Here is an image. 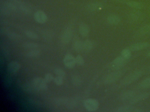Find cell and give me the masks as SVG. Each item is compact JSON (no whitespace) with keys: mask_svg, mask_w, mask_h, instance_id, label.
I'll use <instances>...</instances> for the list:
<instances>
[{"mask_svg":"<svg viewBox=\"0 0 150 112\" xmlns=\"http://www.w3.org/2000/svg\"><path fill=\"white\" fill-rule=\"evenodd\" d=\"M79 31L81 36L84 37L87 36L89 33V28L87 24L82 23L80 24Z\"/></svg>","mask_w":150,"mask_h":112,"instance_id":"e0dca14e","label":"cell"},{"mask_svg":"<svg viewBox=\"0 0 150 112\" xmlns=\"http://www.w3.org/2000/svg\"><path fill=\"white\" fill-rule=\"evenodd\" d=\"M32 82L37 91H45L48 88L47 82L44 78L37 77L33 79Z\"/></svg>","mask_w":150,"mask_h":112,"instance_id":"277c9868","label":"cell"},{"mask_svg":"<svg viewBox=\"0 0 150 112\" xmlns=\"http://www.w3.org/2000/svg\"><path fill=\"white\" fill-rule=\"evenodd\" d=\"M75 60H76V64H78L79 65H83L85 63V60H84V58L81 55H78L75 57Z\"/></svg>","mask_w":150,"mask_h":112,"instance_id":"4dcf8cb0","label":"cell"},{"mask_svg":"<svg viewBox=\"0 0 150 112\" xmlns=\"http://www.w3.org/2000/svg\"><path fill=\"white\" fill-rule=\"evenodd\" d=\"M107 22L111 25H117L121 22L120 17L117 15H111L108 17L107 19Z\"/></svg>","mask_w":150,"mask_h":112,"instance_id":"2e32d148","label":"cell"},{"mask_svg":"<svg viewBox=\"0 0 150 112\" xmlns=\"http://www.w3.org/2000/svg\"><path fill=\"white\" fill-rule=\"evenodd\" d=\"M8 36L10 38L13 39H18L21 38L20 35L15 33V32H10L8 34Z\"/></svg>","mask_w":150,"mask_h":112,"instance_id":"e575fe53","label":"cell"},{"mask_svg":"<svg viewBox=\"0 0 150 112\" xmlns=\"http://www.w3.org/2000/svg\"><path fill=\"white\" fill-rule=\"evenodd\" d=\"M150 95V93L145 92L136 94L129 101L130 104H134L137 103L141 101L147 99Z\"/></svg>","mask_w":150,"mask_h":112,"instance_id":"7c38bea8","label":"cell"},{"mask_svg":"<svg viewBox=\"0 0 150 112\" xmlns=\"http://www.w3.org/2000/svg\"><path fill=\"white\" fill-rule=\"evenodd\" d=\"M115 111L117 112H138L141 110L140 108L134 107L131 105H124L117 108Z\"/></svg>","mask_w":150,"mask_h":112,"instance_id":"9c48e42d","label":"cell"},{"mask_svg":"<svg viewBox=\"0 0 150 112\" xmlns=\"http://www.w3.org/2000/svg\"><path fill=\"white\" fill-rule=\"evenodd\" d=\"M64 63L67 68H73L76 64L75 58L71 54H67L64 57Z\"/></svg>","mask_w":150,"mask_h":112,"instance_id":"ba28073f","label":"cell"},{"mask_svg":"<svg viewBox=\"0 0 150 112\" xmlns=\"http://www.w3.org/2000/svg\"><path fill=\"white\" fill-rule=\"evenodd\" d=\"M126 4L131 8L137 9H140L144 7L143 4L135 1H129L127 2Z\"/></svg>","mask_w":150,"mask_h":112,"instance_id":"44dd1931","label":"cell"},{"mask_svg":"<svg viewBox=\"0 0 150 112\" xmlns=\"http://www.w3.org/2000/svg\"><path fill=\"white\" fill-rule=\"evenodd\" d=\"M139 36L150 35V24H146L140 28L138 32Z\"/></svg>","mask_w":150,"mask_h":112,"instance_id":"ffe728a7","label":"cell"},{"mask_svg":"<svg viewBox=\"0 0 150 112\" xmlns=\"http://www.w3.org/2000/svg\"><path fill=\"white\" fill-rule=\"evenodd\" d=\"M41 54V52L39 50L37 49L32 50L28 52L27 53V56L29 57L35 58L39 57Z\"/></svg>","mask_w":150,"mask_h":112,"instance_id":"cb8c5ba5","label":"cell"},{"mask_svg":"<svg viewBox=\"0 0 150 112\" xmlns=\"http://www.w3.org/2000/svg\"><path fill=\"white\" fill-rule=\"evenodd\" d=\"M123 74L122 71H117L109 74L103 78V83L105 84H110L114 83L117 81L122 77Z\"/></svg>","mask_w":150,"mask_h":112,"instance_id":"7a4b0ae2","label":"cell"},{"mask_svg":"<svg viewBox=\"0 0 150 112\" xmlns=\"http://www.w3.org/2000/svg\"><path fill=\"white\" fill-rule=\"evenodd\" d=\"M103 5L101 3L98 2L91 3L88 4L87 8L88 9L92 11H98L103 8Z\"/></svg>","mask_w":150,"mask_h":112,"instance_id":"9a60e30c","label":"cell"},{"mask_svg":"<svg viewBox=\"0 0 150 112\" xmlns=\"http://www.w3.org/2000/svg\"><path fill=\"white\" fill-rule=\"evenodd\" d=\"M22 88L25 92L28 93H33L35 91H37L32 82H26L24 83L23 85Z\"/></svg>","mask_w":150,"mask_h":112,"instance_id":"ac0fdd59","label":"cell"},{"mask_svg":"<svg viewBox=\"0 0 150 112\" xmlns=\"http://www.w3.org/2000/svg\"><path fill=\"white\" fill-rule=\"evenodd\" d=\"M74 48L77 51H80L83 50V43L80 40H77L74 44Z\"/></svg>","mask_w":150,"mask_h":112,"instance_id":"83f0119b","label":"cell"},{"mask_svg":"<svg viewBox=\"0 0 150 112\" xmlns=\"http://www.w3.org/2000/svg\"><path fill=\"white\" fill-rule=\"evenodd\" d=\"M136 92L132 90H128L123 92L120 94V99L122 101H129L136 95Z\"/></svg>","mask_w":150,"mask_h":112,"instance_id":"8fae6325","label":"cell"},{"mask_svg":"<svg viewBox=\"0 0 150 112\" xmlns=\"http://www.w3.org/2000/svg\"><path fill=\"white\" fill-rule=\"evenodd\" d=\"M25 35L28 37L33 39L38 38V36L36 33L30 30H27L25 32Z\"/></svg>","mask_w":150,"mask_h":112,"instance_id":"4316f807","label":"cell"},{"mask_svg":"<svg viewBox=\"0 0 150 112\" xmlns=\"http://www.w3.org/2000/svg\"><path fill=\"white\" fill-rule=\"evenodd\" d=\"M54 81L57 85H61L64 83V78L61 76H57L54 78Z\"/></svg>","mask_w":150,"mask_h":112,"instance_id":"f546056e","label":"cell"},{"mask_svg":"<svg viewBox=\"0 0 150 112\" xmlns=\"http://www.w3.org/2000/svg\"><path fill=\"white\" fill-rule=\"evenodd\" d=\"M23 46L26 49H31V50L37 49L39 46V45L36 43H28V42L24 43Z\"/></svg>","mask_w":150,"mask_h":112,"instance_id":"484cf974","label":"cell"},{"mask_svg":"<svg viewBox=\"0 0 150 112\" xmlns=\"http://www.w3.org/2000/svg\"><path fill=\"white\" fill-rule=\"evenodd\" d=\"M21 66L19 62L16 61H12L8 65V70L11 73L17 72L21 68Z\"/></svg>","mask_w":150,"mask_h":112,"instance_id":"4fadbf2b","label":"cell"},{"mask_svg":"<svg viewBox=\"0 0 150 112\" xmlns=\"http://www.w3.org/2000/svg\"><path fill=\"white\" fill-rule=\"evenodd\" d=\"M55 73L57 76H61V77H63V78L65 76V72L61 68H56L55 70Z\"/></svg>","mask_w":150,"mask_h":112,"instance_id":"1f68e13d","label":"cell"},{"mask_svg":"<svg viewBox=\"0 0 150 112\" xmlns=\"http://www.w3.org/2000/svg\"><path fill=\"white\" fill-rule=\"evenodd\" d=\"M148 56H149V57H150V51L149 52H148Z\"/></svg>","mask_w":150,"mask_h":112,"instance_id":"d590c367","label":"cell"},{"mask_svg":"<svg viewBox=\"0 0 150 112\" xmlns=\"http://www.w3.org/2000/svg\"><path fill=\"white\" fill-rule=\"evenodd\" d=\"M121 55L125 58L129 60L131 56L130 50L129 49H124L121 52Z\"/></svg>","mask_w":150,"mask_h":112,"instance_id":"f1b7e54d","label":"cell"},{"mask_svg":"<svg viewBox=\"0 0 150 112\" xmlns=\"http://www.w3.org/2000/svg\"><path fill=\"white\" fill-rule=\"evenodd\" d=\"M72 82L74 85H80L81 80L79 76H74L72 78Z\"/></svg>","mask_w":150,"mask_h":112,"instance_id":"836d02e7","label":"cell"},{"mask_svg":"<svg viewBox=\"0 0 150 112\" xmlns=\"http://www.w3.org/2000/svg\"><path fill=\"white\" fill-rule=\"evenodd\" d=\"M4 5L10 11H16L18 9V7L15 4L9 1L4 2Z\"/></svg>","mask_w":150,"mask_h":112,"instance_id":"603a6c76","label":"cell"},{"mask_svg":"<svg viewBox=\"0 0 150 112\" xmlns=\"http://www.w3.org/2000/svg\"><path fill=\"white\" fill-rule=\"evenodd\" d=\"M34 18L37 22L40 24H44L48 20V17L46 13L42 10L36 11L34 14Z\"/></svg>","mask_w":150,"mask_h":112,"instance_id":"8992f818","label":"cell"},{"mask_svg":"<svg viewBox=\"0 0 150 112\" xmlns=\"http://www.w3.org/2000/svg\"><path fill=\"white\" fill-rule=\"evenodd\" d=\"M72 35V32L71 30L70 29H66L63 32L62 36V39L63 42L68 43L71 38Z\"/></svg>","mask_w":150,"mask_h":112,"instance_id":"d6986e66","label":"cell"},{"mask_svg":"<svg viewBox=\"0 0 150 112\" xmlns=\"http://www.w3.org/2000/svg\"><path fill=\"white\" fill-rule=\"evenodd\" d=\"M144 18L142 13L139 12H134L131 13L129 15V18L130 21L134 22H137L142 21Z\"/></svg>","mask_w":150,"mask_h":112,"instance_id":"5bb4252c","label":"cell"},{"mask_svg":"<svg viewBox=\"0 0 150 112\" xmlns=\"http://www.w3.org/2000/svg\"><path fill=\"white\" fill-rule=\"evenodd\" d=\"M142 74L143 72L140 70L134 71L124 78L120 82V85L122 86L128 85L139 78Z\"/></svg>","mask_w":150,"mask_h":112,"instance_id":"6da1fadb","label":"cell"},{"mask_svg":"<svg viewBox=\"0 0 150 112\" xmlns=\"http://www.w3.org/2000/svg\"><path fill=\"white\" fill-rule=\"evenodd\" d=\"M150 46V44L147 42H141L134 44L130 46L129 49L132 51L141 50Z\"/></svg>","mask_w":150,"mask_h":112,"instance_id":"30bf717a","label":"cell"},{"mask_svg":"<svg viewBox=\"0 0 150 112\" xmlns=\"http://www.w3.org/2000/svg\"><path fill=\"white\" fill-rule=\"evenodd\" d=\"M10 1L13 3L17 6L18 8L21 10L23 12L26 14H29L31 12L30 8L28 6H27L25 3L23 2L21 0H8Z\"/></svg>","mask_w":150,"mask_h":112,"instance_id":"52a82bcc","label":"cell"},{"mask_svg":"<svg viewBox=\"0 0 150 112\" xmlns=\"http://www.w3.org/2000/svg\"><path fill=\"white\" fill-rule=\"evenodd\" d=\"M139 86L140 88L146 89L150 88V77L144 79L141 81L139 84Z\"/></svg>","mask_w":150,"mask_h":112,"instance_id":"7402d4cb","label":"cell"},{"mask_svg":"<svg viewBox=\"0 0 150 112\" xmlns=\"http://www.w3.org/2000/svg\"><path fill=\"white\" fill-rule=\"evenodd\" d=\"M93 44L90 40H86L83 43V50L86 51H88L93 49Z\"/></svg>","mask_w":150,"mask_h":112,"instance_id":"d4e9b609","label":"cell"},{"mask_svg":"<svg viewBox=\"0 0 150 112\" xmlns=\"http://www.w3.org/2000/svg\"><path fill=\"white\" fill-rule=\"evenodd\" d=\"M84 107L89 112H94L98 109L99 103L95 99H88L84 101Z\"/></svg>","mask_w":150,"mask_h":112,"instance_id":"5b68a950","label":"cell"},{"mask_svg":"<svg viewBox=\"0 0 150 112\" xmlns=\"http://www.w3.org/2000/svg\"><path fill=\"white\" fill-rule=\"evenodd\" d=\"M44 79L47 83L50 82L54 80V76L52 74L47 73L45 76Z\"/></svg>","mask_w":150,"mask_h":112,"instance_id":"d6a6232c","label":"cell"},{"mask_svg":"<svg viewBox=\"0 0 150 112\" xmlns=\"http://www.w3.org/2000/svg\"><path fill=\"white\" fill-rule=\"evenodd\" d=\"M128 59L124 57L122 55L117 57L110 63V68L112 70H119L120 68L122 67L128 61Z\"/></svg>","mask_w":150,"mask_h":112,"instance_id":"3957f363","label":"cell"}]
</instances>
